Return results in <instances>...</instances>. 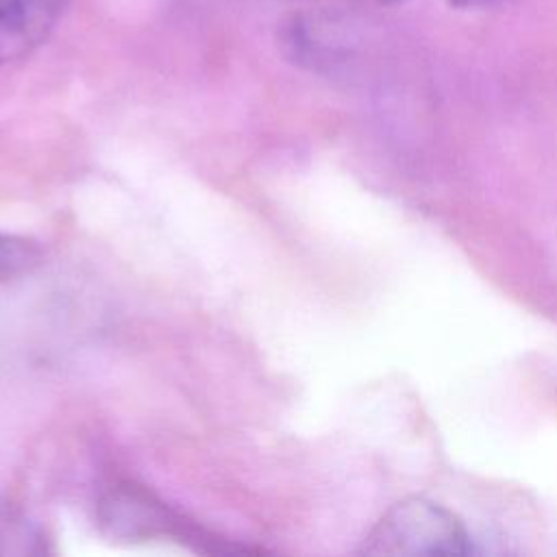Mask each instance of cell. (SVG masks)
Masks as SVG:
<instances>
[{"instance_id": "obj_1", "label": "cell", "mask_w": 557, "mask_h": 557, "mask_svg": "<svg viewBox=\"0 0 557 557\" xmlns=\"http://www.w3.org/2000/svg\"><path fill=\"white\" fill-rule=\"evenodd\" d=\"M363 555L383 557H461L472 553L463 522L446 507L409 496L392 505L359 548Z\"/></svg>"}, {"instance_id": "obj_2", "label": "cell", "mask_w": 557, "mask_h": 557, "mask_svg": "<svg viewBox=\"0 0 557 557\" xmlns=\"http://www.w3.org/2000/svg\"><path fill=\"white\" fill-rule=\"evenodd\" d=\"M104 524L124 537H154L174 535L187 542H196L200 550L209 553H231L220 546L218 540L205 535L189 527L183 518L172 513L165 505L154 500L148 492L135 485H115L102 500Z\"/></svg>"}, {"instance_id": "obj_3", "label": "cell", "mask_w": 557, "mask_h": 557, "mask_svg": "<svg viewBox=\"0 0 557 557\" xmlns=\"http://www.w3.org/2000/svg\"><path fill=\"white\" fill-rule=\"evenodd\" d=\"M278 44L294 63L324 70L342 63L350 54L357 44V28L342 13H296L283 22Z\"/></svg>"}, {"instance_id": "obj_4", "label": "cell", "mask_w": 557, "mask_h": 557, "mask_svg": "<svg viewBox=\"0 0 557 557\" xmlns=\"http://www.w3.org/2000/svg\"><path fill=\"white\" fill-rule=\"evenodd\" d=\"M61 0H0V63L26 57L50 35Z\"/></svg>"}, {"instance_id": "obj_5", "label": "cell", "mask_w": 557, "mask_h": 557, "mask_svg": "<svg viewBox=\"0 0 557 557\" xmlns=\"http://www.w3.org/2000/svg\"><path fill=\"white\" fill-rule=\"evenodd\" d=\"M37 259V248L13 235H0V276H11L28 265H33Z\"/></svg>"}, {"instance_id": "obj_6", "label": "cell", "mask_w": 557, "mask_h": 557, "mask_svg": "<svg viewBox=\"0 0 557 557\" xmlns=\"http://www.w3.org/2000/svg\"><path fill=\"white\" fill-rule=\"evenodd\" d=\"M509 0H448L450 7L455 9H492V7H498V4H505Z\"/></svg>"}, {"instance_id": "obj_7", "label": "cell", "mask_w": 557, "mask_h": 557, "mask_svg": "<svg viewBox=\"0 0 557 557\" xmlns=\"http://www.w3.org/2000/svg\"><path fill=\"white\" fill-rule=\"evenodd\" d=\"M361 2L379 4V7H392V4H400V2H405V0H361Z\"/></svg>"}]
</instances>
